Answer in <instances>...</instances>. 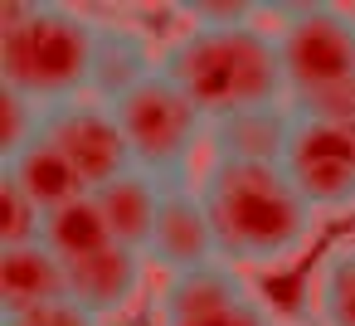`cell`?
Here are the masks:
<instances>
[{
    "label": "cell",
    "instance_id": "obj_1",
    "mask_svg": "<svg viewBox=\"0 0 355 326\" xmlns=\"http://www.w3.org/2000/svg\"><path fill=\"white\" fill-rule=\"evenodd\" d=\"M195 185L209 209L219 258L239 273H282L316 239L321 214L297 195L282 166L205 161Z\"/></svg>",
    "mask_w": 355,
    "mask_h": 326
},
{
    "label": "cell",
    "instance_id": "obj_2",
    "mask_svg": "<svg viewBox=\"0 0 355 326\" xmlns=\"http://www.w3.org/2000/svg\"><path fill=\"white\" fill-rule=\"evenodd\" d=\"M161 74L205 112V122H224L258 108H292L268 20L190 25L185 35L161 44Z\"/></svg>",
    "mask_w": 355,
    "mask_h": 326
},
{
    "label": "cell",
    "instance_id": "obj_3",
    "mask_svg": "<svg viewBox=\"0 0 355 326\" xmlns=\"http://www.w3.org/2000/svg\"><path fill=\"white\" fill-rule=\"evenodd\" d=\"M98 35L103 20L69 6H0V88L35 108L93 98Z\"/></svg>",
    "mask_w": 355,
    "mask_h": 326
},
{
    "label": "cell",
    "instance_id": "obj_4",
    "mask_svg": "<svg viewBox=\"0 0 355 326\" xmlns=\"http://www.w3.org/2000/svg\"><path fill=\"white\" fill-rule=\"evenodd\" d=\"M292 112L355 122V10L345 6H272Z\"/></svg>",
    "mask_w": 355,
    "mask_h": 326
},
{
    "label": "cell",
    "instance_id": "obj_5",
    "mask_svg": "<svg viewBox=\"0 0 355 326\" xmlns=\"http://www.w3.org/2000/svg\"><path fill=\"white\" fill-rule=\"evenodd\" d=\"M122 137L132 146V166L175 185V180H195V161H209V122L205 112L156 69L146 83H137L132 93H122L112 103Z\"/></svg>",
    "mask_w": 355,
    "mask_h": 326
},
{
    "label": "cell",
    "instance_id": "obj_6",
    "mask_svg": "<svg viewBox=\"0 0 355 326\" xmlns=\"http://www.w3.org/2000/svg\"><path fill=\"white\" fill-rule=\"evenodd\" d=\"M282 171L316 214L355 209V122L297 112L282 151Z\"/></svg>",
    "mask_w": 355,
    "mask_h": 326
},
{
    "label": "cell",
    "instance_id": "obj_7",
    "mask_svg": "<svg viewBox=\"0 0 355 326\" xmlns=\"http://www.w3.org/2000/svg\"><path fill=\"white\" fill-rule=\"evenodd\" d=\"M156 326H272V307L258 287L224 258L161 277L156 287Z\"/></svg>",
    "mask_w": 355,
    "mask_h": 326
},
{
    "label": "cell",
    "instance_id": "obj_8",
    "mask_svg": "<svg viewBox=\"0 0 355 326\" xmlns=\"http://www.w3.org/2000/svg\"><path fill=\"white\" fill-rule=\"evenodd\" d=\"M44 137L64 151V161L78 171L88 195L112 185L117 175L137 171L122 122H117L112 103H103V98H73V103L44 108Z\"/></svg>",
    "mask_w": 355,
    "mask_h": 326
},
{
    "label": "cell",
    "instance_id": "obj_9",
    "mask_svg": "<svg viewBox=\"0 0 355 326\" xmlns=\"http://www.w3.org/2000/svg\"><path fill=\"white\" fill-rule=\"evenodd\" d=\"M214 258H219V243H214V224H209V209L200 200V185L195 180L166 185L161 219H156V234L146 243V263L161 268V277H171V273H185V268H200Z\"/></svg>",
    "mask_w": 355,
    "mask_h": 326
},
{
    "label": "cell",
    "instance_id": "obj_10",
    "mask_svg": "<svg viewBox=\"0 0 355 326\" xmlns=\"http://www.w3.org/2000/svg\"><path fill=\"white\" fill-rule=\"evenodd\" d=\"M146 268H151L146 253H137L127 243H107L103 253H93V258L69 268V297L83 311H93L98 321H117L141 302Z\"/></svg>",
    "mask_w": 355,
    "mask_h": 326
},
{
    "label": "cell",
    "instance_id": "obj_11",
    "mask_svg": "<svg viewBox=\"0 0 355 326\" xmlns=\"http://www.w3.org/2000/svg\"><path fill=\"white\" fill-rule=\"evenodd\" d=\"M6 175L40 214H54V209H64V205H73V200H83L88 195V185L78 180V171L64 161V151L40 132L30 146H20L15 156H6Z\"/></svg>",
    "mask_w": 355,
    "mask_h": 326
},
{
    "label": "cell",
    "instance_id": "obj_12",
    "mask_svg": "<svg viewBox=\"0 0 355 326\" xmlns=\"http://www.w3.org/2000/svg\"><path fill=\"white\" fill-rule=\"evenodd\" d=\"M161 69V49L146 30H137L132 20H103L98 35V69H93V98L117 103L122 93H132L137 83H146Z\"/></svg>",
    "mask_w": 355,
    "mask_h": 326
},
{
    "label": "cell",
    "instance_id": "obj_13",
    "mask_svg": "<svg viewBox=\"0 0 355 326\" xmlns=\"http://www.w3.org/2000/svg\"><path fill=\"white\" fill-rule=\"evenodd\" d=\"M69 297V268L44 243L0 248V316L35 311Z\"/></svg>",
    "mask_w": 355,
    "mask_h": 326
},
{
    "label": "cell",
    "instance_id": "obj_14",
    "mask_svg": "<svg viewBox=\"0 0 355 326\" xmlns=\"http://www.w3.org/2000/svg\"><path fill=\"white\" fill-rule=\"evenodd\" d=\"M292 108H258L224 122H209V161H253V166H282L287 137H292Z\"/></svg>",
    "mask_w": 355,
    "mask_h": 326
},
{
    "label": "cell",
    "instance_id": "obj_15",
    "mask_svg": "<svg viewBox=\"0 0 355 326\" xmlns=\"http://www.w3.org/2000/svg\"><path fill=\"white\" fill-rule=\"evenodd\" d=\"M161 200H166V180H156V175H146V171H127V175H117L112 185L93 190V205L103 209L112 239L127 243V248H137V253H146V243H151V234H156Z\"/></svg>",
    "mask_w": 355,
    "mask_h": 326
},
{
    "label": "cell",
    "instance_id": "obj_16",
    "mask_svg": "<svg viewBox=\"0 0 355 326\" xmlns=\"http://www.w3.org/2000/svg\"><path fill=\"white\" fill-rule=\"evenodd\" d=\"M311 326H355V234L316 253L306 277Z\"/></svg>",
    "mask_w": 355,
    "mask_h": 326
},
{
    "label": "cell",
    "instance_id": "obj_17",
    "mask_svg": "<svg viewBox=\"0 0 355 326\" xmlns=\"http://www.w3.org/2000/svg\"><path fill=\"white\" fill-rule=\"evenodd\" d=\"M40 243H44L64 268H73V263L103 253V248L117 243V239H112L103 209L93 205V195H83V200H73V205H64V209L44 214V239H40Z\"/></svg>",
    "mask_w": 355,
    "mask_h": 326
},
{
    "label": "cell",
    "instance_id": "obj_18",
    "mask_svg": "<svg viewBox=\"0 0 355 326\" xmlns=\"http://www.w3.org/2000/svg\"><path fill=\"white\" fill-rule=\"evenodd\" d=\"M44 239V214L0 175V248H20Z\"/></svg>",
    "mask_w": 355,
    "mask_h": 326
},
{
    "label": "cell",
    "instance_id": "obj_19",
    "mask_svg": "<svg viewBox=\"0 0 355 326\" xmlns=\"http://www.w3.org/2000/svg\"><path fill=\"white\" fill-rule=\"evenodd\" d=\"M0 108H6V122H0V146H6V156H15L20 146H30L40 132H44V108H35L30 98L0 88Z\"/></svg>",
    "mask_w": 355,
    "mask_h": 326
},
{
    "label": "cell",
    "instance_id": "obj_20",
    "mask_svg": "<svg viewBox=\"0 0 355 326\" xmlns=\"http://www.w3.org/2000/svg\"><path fill=\"white\" fill-rule=\"evenodd\" d=\"M0 326H103L93 311H83L73 297L35 307V311H15V316H0Z\"/></svg>",
    "mask_w": 355,
    "mask_h": 326
},
{
    "label": "cell",
    "instance_id": "obj_21",
    "mask_svg": "<svg viewBox=\"0 0 355 326\" xmlns=\"http://www.w3.org/2000/svg\"><path fill=\"white\" fill-rule=\"evenodd\" d=\"M180 15L190 25H248V20H263L268 6H180Z\"/></svg>",
    "mask_w": 355,
    "mask_h": 326
},
{
    "label": "cell",
    "instance_id": "obj_22",
    "mask_svg": "<svg viewBox=\"0 0 355 326\" xmlns=\"http://www.w3.org/2000/svg\"><path fill=\"white\" fill-rule=\"evenodd\" d=\"M272 326H311V321H272Z\"/></svg>",
    "mask_w": 355,
    "mask_h": 326
}]
</instances>
